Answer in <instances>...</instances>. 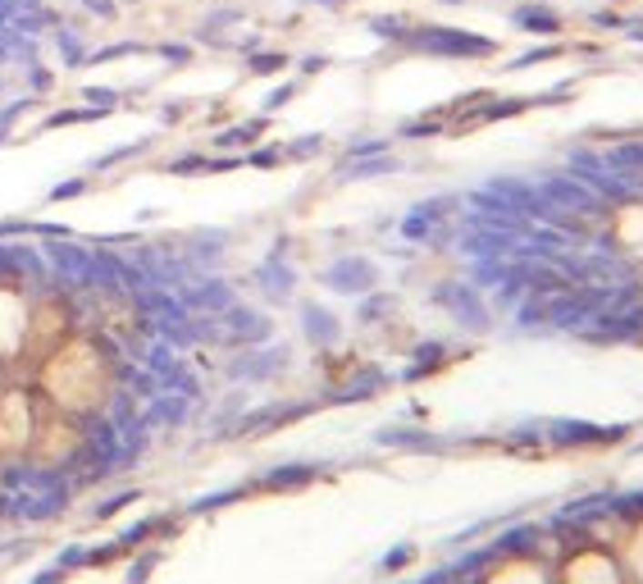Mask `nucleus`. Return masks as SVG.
Here are the masks:
<instances>
[{
	"label": "nucleus",
	"mask_w": 643,
	"mask_h": 584,
	"mask_svg": "<svg viewBox=\"0 0 643 584\" xmlns=\"http://www.w3.org/2000/svg\"><path fill=\"white\" fill-rule=\"evenodd\" d=\"M557 584H629V579H625L620 557H611L602 548H579L561 561Z\"/></svg>",
	"instance_id": "obj_1"
},
{
	"label": "nucleus",
	"mask_w": 643,
	"mask_h": 584,
	"mask_svg": "<svg viewBox=\"0 0 643 584\" xmlns=\"http://www.w3.org/2000/svg\"><path fill=\"white\" fill-rule=\"evenodd\" d=\"M28 316L33 307L0 287V357H19L28 347Z\"/></svg>",
	"instance_id": "obj_2"
},
{
	"label": "nucleus",
	"mask_w": 643,
	"mask_h": 584,
	"mask_svg": "<svg viewBox=\"0 0 643 584\" xmlns=\"http://www.w3.org/2000/svg\"><path fill=\"white\" fill-rule=\"evenodd\" d=\"M484 584H552V579H548V570H543L538 561H529V557H511V561H502Z\"/></svg>",
	"instance_id": "obj_3"
},
{
	"label": "nucleus",
	"mask_w": 643,
	"mask_h": 584,
	"mask_svg": "<svg viewBox=\"0 0 643 584\" xmlns=\"http://www.w3.org/2000/svg\"><path fill=\"white\" fill-rule=\"evenodd\" d=\"M620 566H625V579H629V584H643V525H634V534H629V543H625Z\"/></svg>",
	"instance_id": "obj_4"
},
{
	"label": "nucleus",
	"mask_w": 643,
	"mask_h": 584,
	"mask_svg": "<svg viewBox=\"0 0 643 584\" xmlns=\"http://www.w3.org/2000/svg\"><path fill=\"white\" fill-rule=\"evenodd\" d=\"M156 55H160L165 65H174V69H187V65L196 60L192 42H165V46H156Z\"/></svg>",
	"instance_id": "obj_5"
},
{
	"label": "nucleus",
	"mask_w": 643,
	"mask_h": 584,
	"mask_svg": "<svg viewBox=\"0 0 643 584\" xmlns=\"http://www.w3.org/2000/svg\"><path fill=\"white\" fill-rule=\"evenodd\" d=\"M516 24H520V28H529V33H552V28H557V19H552L548 10H520V15H516Z\"/></svg>",
	"instance_id": "obj_6"
},
{
	"label": "nucleus",
	"mask_w": 643,
	"mask_h": 584,
	"mask_svg": "<svg viewBox=\"0 0 643 584\" xmlns=\"http://www.w3.org/2000/svg\"><path fill=\"white\" fill-rule=\"evenodd\" d=\"M246 69H251V74H274V69H287V55H283V51H274V55H251Z\"/></svg>",
	"instance_id": "obj_7"
},
{
	"label": "nucleus",
	"mask_w": 643,
	"mask_h": 584,
	"mask_svg": "<svg viewBox=\"0 0 643 584\" xmlns=\"http://www.w3.org/2000/svg\"><path fill=\"white\" fill-rule=\"evenodd\" d=\"M78 5H87L96 19H119V5H115V0H78Z\"/></svg>",
	"instance_id": "obj_8"
},
{
	"label": "nucleus",
	"mask_w": 643,
	"mask_h": 584,
	"mask_svg": "<svg viewBox=\"0 0 643 584\" xmlns=\"http://www.w3.org/2000/svg\"><path fill=\"white\" fill-rule=\"evenodd\" d=\"M319 5H334V0H319Z\"/></svg>",
	"instance_id": "obj_9"
}]
</instances>
